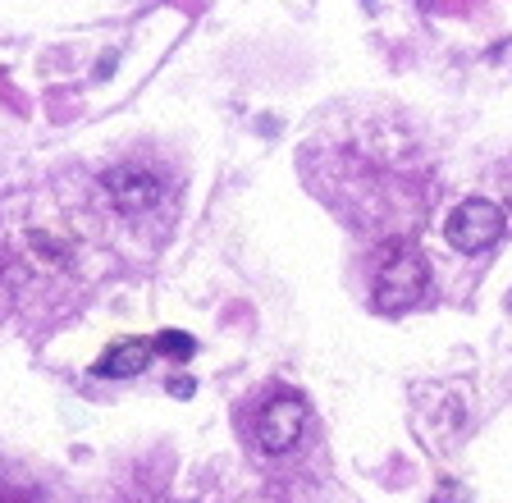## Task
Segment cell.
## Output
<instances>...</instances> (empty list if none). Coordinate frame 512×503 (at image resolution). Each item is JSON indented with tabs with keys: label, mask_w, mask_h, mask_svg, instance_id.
<instances>
[{
	"label": "cell",
	"mask_w": 512,
	"mask_h": 503,
	"mask_svg": "<svg viewBox=\"0 0 512 503\" xmlns=\"http://www.w3.org/2000/svg\"><path fill=\"white\" fill-rule=\"evenodd\" d=\"M430 284V270L426 261L416 257L412 247H394L389 257H384L380 275H375V307L380 311H407L421 302Z\"/></svg>",
	"instance_id": "cell-1"
},
{
	"label": "cell",
	"mask_w": 512,
	"mask_h": 503,
	"mask_svg": "<svg viewBox=\"0 0 512 503\" xmlns=\"http://www.w3.org/2000/svg\"><path fill=\"white\" fill-rule=\"evenodd\" d=\"M503 229H508V220H503L499 206L485 202V197H471V202H462L458 211L448 215L444 238L458 252H485V247H494L503 238Z\"/></svg>",
	"instance_id": "cell-2"
},
{
	"label": "cell",
	"mask_w": 512,
	"mask_h": 503,
	"mask_svg": "<svg viewBox=\"0 0 512 503\" xmlns=\"http://www.w3.org/2000/svg\"><path fill=\"white\" fill-rule=\"evenodd\" d=\"M302 426H307V403L298 394H279L261 407V417H256V444L266 453H288L298 444Z\"/></svg>",
	"instance_id": "cell-3"
},
{
	"label": "cell",
	"mask_w": 512,
	"mask_h": 503,
	"mask_svg": "<svg viewBox=\"0 0 512 503\" xmlns=\"http://www.w3.org/2000/svg\"><path fill=\"white\" fill-rule=\"evenodd\" d=\"M106 193L115 197L119 211L138 215L160 197V179L151 170H142V165H119V170L106 174Z\"/></svg>",
	"instance_id": "cell-4"
},
{
	"label": "cell",
	"mask_w": 512,
	"mask_h": 503,
	"mask_svg": "<svg viewBox=\"0 0 512 503\" xmlns=\"http://www.w3.org/2000/svg\"><path fill=\"white\" fill-rule=\"evenodd\" d=\"M156 357V348L151 343H142V339H124V343H115L101 362L92 366L101 380H133V375H142L147 371V362Z\"/></svg>",
	"instance_id": "cell-5"
},
{
	"label": "cell",
	"mask_w": 512,
	"mask_h": 503,
	"mask_svg": "<svg viewBox=\"0 0 512 503\" xmlns=\"http://www.w3.org/2000/svg\"><path fill=\"white\" fill-rule=\"evenodd\" d=\"M151 348H156L160 357H174V362H188L192 353H197V339L183 330H160L156 339H151Z\"/></svg>",
	"instance_id": "cell-6"
},
{
	"label": "cell",
	"mask_w": 512,
	"mask_h": 503,
	"mask_svg": "<svg viewBox=\"0 0 512 503\" xmlns=\"http://www.w3.org/2000/svg\"><path fill=\"white\" fill-rule=\"evenodd\" d=\"M170 394H179V398H188V394H192V380H174V385H170Z\"/></svg>",
	"instance_id": "cell-7"
},
{
	"label": "cell",
	"mask_w": 512,
	"mask_h": 503,
	"mask_svg": "<svg viewBox=\"0 0 512 503\" xmlns=\"http://www.w3.org/2000/svg\"><path fill=\"white\" fill-rule=\"evenodd\" d=\"M421 5H430V0H421Z\"/></svg>",
	"instance_id": "cell-8"
}]
</instances>
